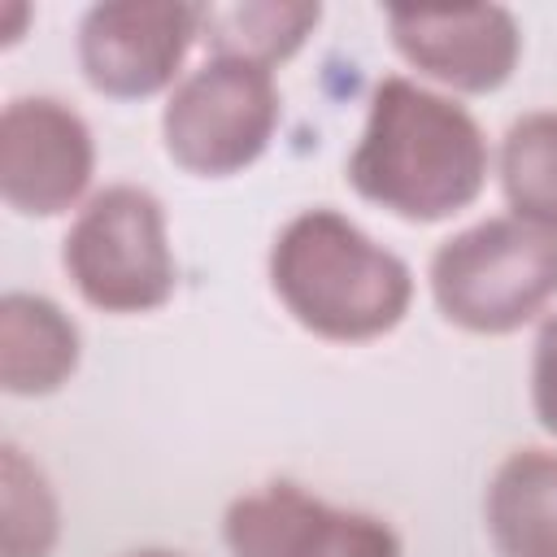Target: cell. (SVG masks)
I'll use <instances>...</instances> for the list:
<instances>
[{
  "label": "cell",
  "instance_id": "obj_17",
  "mask_svg": "<svg viewBox=\"0 0 557 557\" xmlns=\"http://www.w3.org/2000/svg\"><path fill=\"white\" fill-rule=\"evenodd\" d=\"M4 13H9V22H4V30H0V44H4V48H13V44L22 39V22L30 17V9L13 0V4H4Z\"/></svg>",
  "mask_w": 557,
  "mask_h": 557
},
{
  "label": "cell",
  "instance_id": "obj_18",
  "mask_svg": "<svg viewBox=\"0 0 557 557\" xmlns=\"http://www.w3.org/2000/svg\"><path fill=\"white\" fill-rule=\"evenodd\" d=\"M126 557H183V553H170V548H135Z\"/></svg>",
  "mask_w": 557,
  "mask_h": 557
},
{
  "label": "cell",
  "instance_id": "obj_1",
  "mask_svg": "<svg viewBox=\"0 0 557 557\" xmlns=\"http://www.w3.org/2000/svg\"><path fill=\"white\" fill-rule=\"evenodd\" d=\"M492 161L479 117L457 96L405 74H383L344 174L366 205L431 226L483 196Z\"/></svg>",
  "mask_w": 557,
  "mask_h": 557
},
{
  "label": "cell",
  "instance_id": "obj_2",
  "mask_svg": "<svg viewBox=\"0 0 557 557\" xmlns=\"http://www.w3.org/2000/svg\"><path fill=\"white\" fill-rule=\"evenodd\" d=\"M265 278L287 318L326 344L392 335L413 305V270L331 205L300 209L270 244Z\"/></svg>",
  "mask_w": 557,
  "mask_h": 557
},
{
  "label": "cell",
  "instance_id": "obj_6",
  "mask_svg": "<svg viewBox=\"0 0 557 557\" xmlns=\"http://www.w3.org/2000/svg\"><path fill=\"white\" fill-rule=\"evenodd\" d=\"M205 4L183 0H100L78 17L74 57L91 91L109 100L170 96L200 39Z\"/></svg>",
  "mask_w": 557,
  "mask_h": 557
},
{
  "label": "cell",
  "instance_id": "obj_13",
  "mask_svg": "<svg viewBox=\"0 0 557 557\" xmlns=\"http://www.w3.org/2000/svg\"><path fill=\"white\" fill-rule=\"evenodd\" d=\"M492 165L509 218L557 235V109H531L513 117Z\"/></svg>",
  "mask_w": 557,
  "mask_h": 557
},
{
  "label": "cell",
  "instance_id": "obj_8",
  "mask_svg": "<svg viewBox=\"0 0 557 557\" xmlns=\"http://www.w3.org/2000/svg\"><path fill=\"white\" fill-rule=\"evenodd\" d=\"M392 48L418 83H435L453 96L500 91L522 57L518 17L505 4H461V9H387Z\"/></svg>",
  "mask_w": 557,
  "mask_h": 557
},
{
  "label": "cell",
  "instance_id": "obj_10",
  "mask_svg": "<svg viewBox=\"0 0 557 557\" xmlns=\"http://www.w3.org/2000/svg\"><path fill=\"white\" fill-rule=\"evenodd\" d=\"M483 527L500 557H557V448H513L487 479Z\"/></svg>",
  "mask_w": 557,
  "mask_h": 557
},
{
  "label": "cell",
  "instance_id": "obj_9",
  "mask_svg": "<svg viewBox=\"0 0 557 557\" xmlns=\"http://www.w3.org/2000/svg\"><path fill=\"white\" fill-rule=\"evenodd\" d=\"M83 361L78 322L44 292L0 296V387L9 396H52Z\"/></svg>",
  "mask_w": 557,
  "mask_h": 557
},
{
  "label": "cell",
  "instance_id": "obj_11",
  "mask_svg": "<svg viewBox=\"0 0 557 557\" xmlns=\"http://www.w3.org/2000/svg\"><path fill=\"white\" fill-rule=\"evenodd\" d=\"M326 509L331 505L300 483L274 479L226 505L222 544L231 557H313Z\"/></svg>",
  "mask_w": 557,
  "mask_h": 557
},
{
  "label": "cell",
  "instance_id": "obj_5",
  "mask_svg": "<svg viewBox=\"0 0 557 557\" xmlns=\"http://www.w3.org/2000/svg\"><path fill=\"white\" fill-rule=\"evenodd\" d=\"M278 117L283 100L274 70L235 57H205L161 104V148L196 178H231L265 157Z\"/></svg>",
  "mask_w": 557,
  "mask_h": 557
},
{
  "label": "cell",
  "instance_id": "obj_4",
  "mask_svg": "<svg viewBox=\"0 0 557 557\" xmlns=\"http://www.w3.org/2000/svg\"><path fill=\"white\" fill-rule=\"evenodd\" d=\"M61 270L91 309L113 318H139L170 305L178 261L161 196L139 183L91 191L61 239Z\"/></svg>",
  "mask_w": 557,
  "mask_h": 557
},
{
  "label": "cell",
  "instance_id": "obj_15",
  "mask_svg": "<svg viewBox=\"0 0 557 557\" xmlns=\"http://www.w3.org/2000/svg\"><path fill=\"white\" fill-rule=\"evenodd\" d=\"M313 557H405V548H400V535L387 518L331 505L322 518Z\"/></svg>",
  "mask_w": 557,
  "mask_h": 557
},
{
  "label": "cell",
  "instance_id": "obj_7",
  "mask_svg": "<svg viewBox=\"0 0 557 557\" xmlns=\"http://www.w3.org/2000/svg\"><path fill=\"white\" fill-rule=\"evenodd\" d=\"M96 135L61 96H13L0 113V200L17 218H61L91 200Z\"/></svg>",
  "mask_w": 557,
  "mask_h": 557
},
{
  "label": "cell",
  "instance_id": "obj_16",
  "mask_svg": "<svg viewBox=\"0 0 557 557\" xmlns=\"http://www.w3.org/2000/svg\"><path fill=\"white\" fill-rule=\"evenodd\" d=\"M531 413L548 435H557V309L540 318L531 344Z\"/></svg>",
  "mask_w": 557,
  "mask_h": 557
},
{
  "label": "cell",
  "instance_id": "obj_14",
  "mask_svg": "<svg viewBox=\"0 0 557 557\" xmlns=\"http://www.w3.org/2000/svg\"><path fill=\"white\" fill-rule=\"evenodd\" d=\"M61 540V500L44 466L17 448L0 444V557H52Z\"/></svg>",
  "mask_w": 557,
  "mask_h": 557
},
{
  "label": "cell",
  "instance_id": "obj_3",
  "mask_svg": "<svg viewBox=\"0 0 557 557\" xmlns=\"http://www.w3.org/2000/svg\"><path fill=\"white\" fill-rule=\"evenodd\" d=\"M440 318L470 335H513L557 300V235L509 213L448 235L426 265Z\"/></svg>",
  "mask_w": 557,
  "mask_h": 557
},
{
  "label": "cell",
  "instance_id": "obj_12",
  "mask_svg": "<svg viewBox=\"0 0 557 557\" xmlns=\"http://www.w3.org/2000/svg\"><path fill=\"white\" fill-rule=\"evenodd\" d=\"M322 22V4L309 0H244V4H205L200 39L209 57L252 61L278 70L292 61Z\"/></svg>",
  "mask_w": 557,
  "mask_h": 557
}]
</instances>
